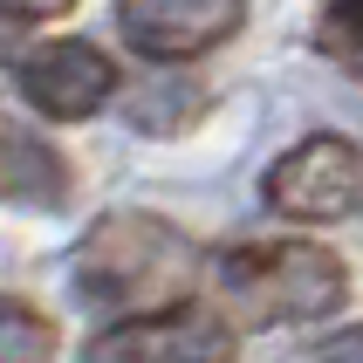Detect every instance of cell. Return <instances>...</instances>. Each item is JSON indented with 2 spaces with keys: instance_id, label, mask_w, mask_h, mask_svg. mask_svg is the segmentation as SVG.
Instances as JSON below:
<instances>
[{
  "instance_id": "6da1fadb",
  "label": "cell",
  "mask_w": 363,
  "mask_h": 363,
  "mask_svg": "<svg viewBox=\"0 0 363 363\" xmlns=\"http://www.w3.org/2000/svg\"><path fill=\"white\" fill-rule=\"evenodd\" d=\"M69 281L89 308H110V315H158V308H179L199 281V254L172 220L158 213H103L89 220V233L69 254Z\"/></svg>"
},
{
  "instance_id": "7a4b0ae2",
  "label": "cell",
  "mask_w": 363,
  "mask_h": 363,
  "mask_svg": "<svg viewBox=\"0 0 363 363\" xmlns=\"http://www.w3.org/2000/svg\"><path fill=\"white\" fill-rule=\"evenodd\" d=\"M213 295L233 329H295L343 308L350 267L315 240H240L213 254Z\"/></svg>"
},
{
  "instance_id": "3957f363",
  "label": "cell",
  "mask_w": 363,
  "mask_h": 363,
  "mask_svg": "<svg viewBox=\"0 0 363 363\" xmlns=\"http://www.w3.org/2000/svg\"><path fill=\"white\" fill-rule=\"evenodd\" d=\"M261 199H267V213L302 220V226L357 220L363 213V151L336 130H315V138H302L295 151H281L267 164Z\"/></svg>"
},
{
  "instance_id": "277c9868",
  "label": "cell",
  "mask_w": 363,
  "mask_h": 363,
  "mask_svg": "<svg viewBox=\"0 0 363 363\" xmlns=\"http://www.w3.org/2000/svg\"><path fill=\"white\" fill-rule=\"evenodd\" d=\"M103 363H226L233 357V323L220 302H179L158 315H130L96 343Z\"/></svg>"
},
{
  "instance_id": "5b68a950",
  "label": "cell",
  "mask_w": 363,
  "mask_h": 363,
  "mask_svg": "<svg viewBox=\"0 0 363 363\" xmlns=\"http://www.w3.org/2000/svg\"><path fill=\"white\" fill-rule=\"evenodd\" d=\"M21 96L55 123H82L117 96V69L96 41H41L21 55Z\"/></svg>"
},
{
  "instance_id": "8992f818",
  "label": "cell",
  "mask_w": 363,
  "mask_h": 363,
  "mask_svg": "<svg viewBox=\"0 0 363 363\" xmlns=\"http://www.w3.org/2000/svg\"><path fill=\"white\" fill-rule=\"evenodd\" d=\"M247 0H117L123 41L151 62H192L240 28Z\"/></svg>"
},
{
  "instance_id": "52a82bcc",
  "label": "cell",
  "mask_w": 363,
  "mask_h": 363,
  "mask_svg": "<svg viewBox=\"0 0 363 363\" xmlns=\"http://www.w3.org/2000/svg\"><path fill=\"white\" fill-rule=\"evenodd\" d=\"M0 363H62L55 323L21 295H0Z\"/></svg>"
},
{
  "instance_id": "ba28073f",
  "label": "cell",
  "mask_w": 363,
  "mask_h": 363,
  "mask_svg": "<svg viewBox=\"0 0 363 363\" xmlns=\"http://www.w3.org/2000/svg\"><path fill=\"white\" fill-rule=\"evenodd\" d=\"M123 117L138 123L144 138L185 130V123L199 117V89H179V76H164V82H144V89H130V96H123Z\"/></svg>"
},
{
  "instance_id": "9c48e42d",
  "label": "cell",
  "mask_w": 363,
  "mask_h": 363,
  "mask_svg": "<svg viewBox=\"0 0 363 363\" xmlns=\"http://www.w3.org/2000/svg\"><path fill=\"white\" fill-rule=\"evenodd\" d=\"M315 48H323L343 76L363 82V0H323V21H315Z\"/></svg>"
},
{
  "instance_id": "30bf717a",
  "label": "cell",
  "mask_w": 363,
  "mask_h": 363,
  "mask_svg": "<svg viewBox=\"0 0 363 363\" xmlns=\"http://www.w3.org/2000/svg\"><path fill=\"white\" fill-rule=\"evenodd\" d=\"M288 363H363V323H350V329H329V336L302 343Z\"/></svg>"
},
{
  "instance_id": "8fae6325",
  "label": "cell",
  "mask_w": 363,
  "mask_h": 363,
  "mask_svg": "<svg viewBox=\"0 0 363 363\" xmlns=\"http://www.w3.org/2000/svg\"><path fill=\"white\" fill-rule=\"evenodd\" d=\"M0 7H7L14 21H55V14H69L76 0H0Z\"/></svg>"
},
{
  "instance_id": "7c38bea8",
  "label": "cell",
  "mask_w": 363,
  "mask_h": 363,
  "mask_svg": "<svg viewBox=\"0 0 363 363\" xmlns=\"http://www.w3.org/2000/svg\"><path fill=\"white\" fill-rule=\"evenodd\" d=\"M0 144H7V123H0Z\"/></svg>"
}]
</instances>
